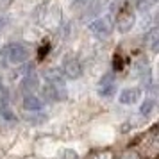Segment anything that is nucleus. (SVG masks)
Returning <instances> with one entry per match:
<instances>
[{
    "instance_id": "1",
    "label": "nucleus",
    "mask_w": 159,
    "mask_h": 159,
    "mask_svg": "<svg viewBox=\"0 0 159 159\" xmlns=\"http://www.w3.org/2000/svg\"><path fill=\"white\" fill-rule=\"evenodd\" d=\"M36 20L47 29H56L61 23V7L56 2H47L36 11Z\"/></svg>"
},
{
    "instance_id": "2",
    "label": "nucleus",
    "mask_w": 159,
    "mask_h": 159,
    "mask_svg": "<svg viewBox=\"0 0 159 159\" xmlns=\"http://www.w3.org/2000/svg\"><path fill=\"white\" fill-rule=\"evenodd\" d=\"M113 23H115V27L118 29V32H122V34L129 32V30L134 27V23H136V15L132 13V9H130V6L127 2L116 11V22H113Z\"/></svg>"
},
{
    "instance_id": "3",
    "label": "nucleus",
    "mask_w": 159,
    "mask_h": 159,
    "mask_svg": "<svg viewBox=\"0 0 159 159\" xmlns=\"http://www.w3.org/2000/svg\"><path fill=\"white\" fill-rule=\"evenodd\" d=\"M88 29L93 32L97 38H107L113 29H115V23H113V16L111 15H106V16H100L88 25Z\"/></svg>"
},
{
    "instance_id": "4",
    "label": "nucleus",
    "mask_w": 159,
    "mask_h": 159,
    "mask_svg": "<svg viewBox=\"0 0 159 159\" xmlns=\"http://www.w3.org/2000/svg\"><path fill=\"white\" fill-rule=\"evenodd\" d=\"M30 56L29 45L25 43H11L7 45V61L13 65H22Z\"/></svg>"
},
{
    "instance_id": "5",
    "label": "nucleus",
    "mask_w": 159,
    "mask_h": 159,
    "mask_svg": "<svg viewBox=\"0 0 159 159\" xmlns=\"http://www.w3.org/2000/svg\"><path fill=\"white\" fill-rule=\"evenodd\" d=\"M61 73L68 79H79L80 73H82L80 61L77 57H66L63 61V66H61Z\"/></svg>"
},
{
    "instance_id": "6",
    "label": "nucleus",
    "mask_w": 159,
    "mask_h": 159,
    "mask_svg": "<svg viewBox=\"0 0 159 159\" xmlns=\"http://www.w3.org/2000/svg\"><path fill=\"white\" fill-rule=\"evenodd\" d=\"M107 6H109V0H93V2L86 7V13H84V16H82V22L93 20L95 16H98Z\"/></svg>"
},
{
    "instance_id": "7",
    "label": "nucleus",
    "mask_w": 159,
    "mask_h": 159,
    "mask_svg": "<svg viewBox=\"0 0 159 159\" xmlns=\"http://www.w3.org/2000/svg\"><path fill=\"white\" fill-rule=\"evenodd\" d=\"M66 86H52V84H47L43 88V97L47 100H65L66 98Z\"/></svg>"
},
{
    "instance_id": "8",
    "label": "nucleus",
    "mask_w": 159,
    "mask_h": 159,
    "mask_svg": "<svg viewBox=\"0 0 159 159\" xmlns=\"http://www.w3.org/2000/svg\"><path fill=\"white\" fill-rule=\"evenodd\" d=\"M141 97V91L139 88H125L122 93H120V102L125 104V106H130V104H136Z\"/></svg>"
},
{
    "instance_id": "9",
    "label": "nucleus",
    "mask_w": 159,
    "mask_h": 159,
    "mask_svg": "<svg viewBox=\"0 0 159 159\" xmlns=\"http://www.w3.org/2000/svg\"><path fill=\"white\" fill-rule=\"evenodd\" d=\"M43 77L48 84H52V86H65V75H63L61 70H57V68H50V70L43 72Z\"/></svg>"
},
{
    "instance_id": "10",
    "label": "nucleus",
    "mask_w": 159,
    "mask_h": 159,
    "mask_svg": "<svg viewBox=\"0 0 159 159\" xmlns=\"http://www.w3.org/2000/svg\"><path fill=\"white\" fill-rule=\"evenodd\" d=\"M38 84H39L38 75H36L34 72H30V73H27V75H25V79L22 80V89H23L27 95H32V93L38 89V88H39Z\"/></svg>"
},
{
    "instance_id": "11",
    "label": "nucleus",
    "mask_w": 159,
    "mask_h": 159,
    "mask_svg": "<svg viewBox=\"0 0 159 159\" xmlns=\"http://www.w3.org/2000/svg\"><path fill=\"white\" fill-rule=\"evenodd\" d=\"M145 45H147L152 52L159 50V29L157 27H152V29L145 34Z\"/></svg>"
},
{
    "instance_id": "12",
    "label": "nucleus",
    "mask_w": 159,
    "mask_h": 159,
    "mask_svg": "<svg viewBox=\"0 0 159 159\" xmlns=\"http://www.w3.org/2000/svg\"><path fill=\"white\" fill-rule=\"evenodd\" d=\"M23 107L27 111H39L43 107V102H41V98H38L36 95H27L23 98Z\"/></svg>"
},
{
    "instance_id": "13",
    "label": "nucleus",
    "mask_w": 159,
    "mask_h": 159,
    "mask_svg": "<svg viewBox=\"0 0 159 159\" xmlns=\"http://www.w3.org/2000/svg\"><path fill=\"white\" fill-rule=\"evenodd\" d=\"M156 2H157V0H136V7H138V11H141V13H148V11L156 6Z\"/></svg>"
},
{
    "instance_id": "14",
    "label": "nucleus",
    "mask_w": 159,
    "mask_h": 159,
    "mask_svg": "<svg viewBox=\"0 0 159 159\" xmlns=\"http://www.w3.org/2000/svg\"><path fill=\"white\" fill-rule=\"evenodd\" d=\"M156 107V102H154V98H145V102L141 104V107H139V113L143 116H148L152 113V109Z\"/></svg>"
},
{
    "instance_id": "15",
    "label": "nucleus",
    "mask_w": 159,
    "mask_h": 159,
    "mask_svg": "<svg viewBox=\"0 0 159 159\" xmlns=\"http://www.w3.org/2000/svg\"><path fill=\"white\" fill-rule=\"evenodd\" d=\"M116 91V84H109V86H104V88H98V93H100V97H104V98H109V97H113Z\"/></svg>"
},
{
    "instance_id": "16",
    "label": "nucleus",
    "mask_w": 159,
    "mask_h": 159,
    "mask_svg": "<svg viewBox=\"0 0 159 159\" xmlns=\"http://www.w3.org/2000/svg\"><path fill=\"white\" fill-rule=\"evenodd\" d=\"M91 2H93V0H73V2H72V9L82 11V9H86Z\"/></svg>"
},
{
    "instance_id": "17",
    "label": "nucleus",
    "mask_w": 159,
    "mask_h": 159,
    "mask_svg": "<svg viewBox=\"0 0 159 159\" xmlns=\"http://www.w3.org/2000/svg\"><path fill=\"white\" fill-rule=\"evenodd\" d=\"M98 84H100L98 88L109 86V84H115V73H106V75L100 79V82H98Z\"/></svg>"
},
{
    "instance_id": "18",
    "label": "nucleus",
    "mask_w": 159,
    "mask_h": 159,
    "mask_svg": "<svg viewBox=\"0 0 159 159\" xmlns=\"http://www.w3.org/2000/svg\"><path fill=\"white\" fill-rule=\"evenodd\" d=\"M9 61H7V47L0 48V66H7Z\"/></svg>"
},
{
    "instance_id": "19",
    "label": "nucleus",
    "mask_w": 159,
    "mask_h": 159,
    "mask_svg": "<svg viewBox=\"0 0 159 159\" xmlns=\"http://www.w3.org/2000/svg\"><path fill=\"white\" fill-rule=\"evenodd\" d=\"M61 159H79V157H77V154L73 150H65L63 156H61Z\"/></svg>"
},
{
    "instance_id": "20",
    "label": "nucleus",
    "mask_w": 159,
    "mask_h": 159,
    "mask_svg": "<svg viewBox=\"0 0 159 159\" xmlns=\"http://www.w3.org/2000/svg\"><path fill=\"white\" fill-rule=\"evenodd\" d=\"M122 159H139V156H138L136 152H125L122 156Z\"/></svg>"
},
{
    "instance_id": "21",
    "label": "nucleus",
    "mask_w": 159,
    "mask_h": 159,
    "mask_svg": "<svg viewBox=\"0 0 159 159\" xmlns=\"http://www.w3.org/2000/svg\"><path fill=\"white\" fill-rule=\"evenodd\" d=\"M13 4V0H0V11H4V9H7L9 6Z\"/></svg>"
},
{
    "instance_id": "22",
    "label": "nucleus",
    "mask_w": 159,
    "mask_h": 159,
    "mask_svg": "<svg viewBox=\"0 0 159 159\" xmlns=\"http://www.w3.org/2000/svg\"><path fill=\"white\" fill-rule=\"evenodd\" d=\"M93 159H113V156H111L109 152H104V154H97Z\"/></svg>"
}]
</instances>
